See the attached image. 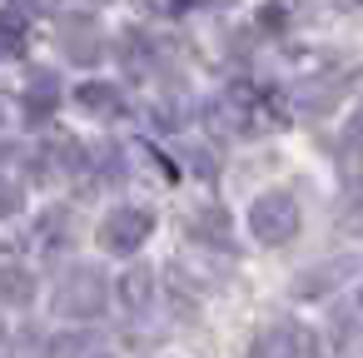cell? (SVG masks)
I'll return each instance as SVG.
<instances>
[{
  "mask_svg": "<svg viewBox=\"0 0 363 358\" xmlns=\"http://www.w3.org/2000/svg\"><path fill=\"white\" fill-rule=\"evenodd\" d=\"M100 40H105V35H100L95 21H70V26L60 30V45H65V55H70L75 65H95V60L105 55Z\"/></svg>",
  "mask_w": 363,
  "mask_h": 358,
  "instance_id": "4",
  "label": "cell"
},
{
  "mask_svg": "<svg viewBox=\"0 0 363 358\" xmlns=\"http://www.w3.org/2000/svg\"><path fill=\"white\" fill-rule=\"evenodd\" d=\"M189 229H194V239H204V244H229V214H224V209H199V214L189 219Z\"/></svg>",
  "mask_w": 363,
  "mask_h": 358,
  "instance_id": "8",
  "label": "cell"
},
{
  "mask_svg": "<svg viewBox=\"0 0 363 358\" xmlns=\"http://www.w3.org/2000/svg\"><path fill=\"white\" fill-rule=\"evenodd\" d=\"M80 353H90V338H85V333H75V338H60V343L50 348V358H80Z\"/></svg>",
  "mask_w": 363,
  "mask_h": 358,
  "instance_id": "13",
  "label": "cell"
},
{
  "mask_svg": "<svg viewBox=\"0 0 363 358\" xmlns=\"http://www.w3.org/2000/svg\"><path fill=\"white\" fill-rule=\"evenodd\" d=\"M120 298H125L130 308H145V303L155 298V274H150V269H130V274L120 279Z\"/></svg>",
  "mask_w": 363,
  "mask_h": 358,
  "instance_id": "9",
  "label": "cell"
},
{
  "mask_svg": "<svg viewBox=\"0 0 363 358\" xmlns=\"http://www.w3.org/2000/svg\"><path fill=\"white\" fill-rule=\"evenodd\" d=\"M348 150H358V155H363V115H353V120H348Z\"/></svg>",
  "mask_w": 363,
  "mask_h": 358,
  "instance_id": "16",
  "label": "cell"
},
{
  "mask_svg": "<svg viewBox=\"0 0 363 358\" xmlns=\"http://www.w3.org/2000/svg\"><path fill=\"white\" fill-rule=\"evenodd\" d=\"M55 100H60V85H55V75H50V70H35V75H30V90H26V115L40 125V120H50Z\"/></svg>",
  "mask_w": 363,
  "mask_h": 358,
  "instance_id": "5",
  "label": "cell"
},
{
  "mask_svg": "<svg viewBox=\"0 0 363 358\" xmlns=\"http://www.w3.org/2000/svg\"><path fill=\"white\" fill-rule=\"evenodd\" d=\"M30 293H35V279L21 264H0V298L6 303H30Z\"/></svg>",
  "mask_w": 363,
  "mask_h": 358,
  "instance_id": "7",
  "label": "cell"
},
{
  "mask_svg": "<svg viewBox=\"0 0 363 358\" xmlns=\"http://www.w3.org/2000/svg\"><path fill=\"white\" fill-rule=\"evenodd\" d=\"M333 100H338V85H303L298 90L303 110H333Z\"/></svg>",
  "mask_w": 363,
  "mask_h": 358,
  "instance_id": "11",
  "label": "cell"
},
{
  "mask_svg": "<svg viewBox=\"0 0 363 358\" xmlns=\"http://www.w3.org/2000/svg\"><path fill=\"white\" fill-rule=\"evenodd\" d=\"M105 274L100 269H90V264H80V269H70L65 279H60V293H55V308L60 313H70V318H95L100 308H105Z\"/></svg>",
  "mask_w": 363,
  "mask_h": 358,
  "instance_id": "2",
  "label": "cell"
},
{
  "mask_svg": "<svg viewBox=\"0 0 363 358\" xmlns=\"http://www.w3.org/2000/svg\"><path fill=\"white\" fill-rule=\"evenodd\" d=\"M55 160H60V164H55L60 174H80V169H85V145H80V140H65V145H55Z\"/></svg>",
  "mask_w": 363,
  "mask_h": 358,
  "instance_id": "12",
  "label": "cell"
},
{
  "mask_svg": "<svg viewBox=\"0 0 363 358\" xmlns=\"http://www.w3.org/2000/svg\"><path fill=\"white\" fill-rule=\"evenodd\" d=\"M358 298H363V293H358Z\"/></svg>",
  "mask_w": 363,
  "mask_h": 358,
  "instance_id": "19",
  "label": "cell"
},
{
  "mask_svg": "<svg viewBox=\"0 0 363 358\" xmlns=\"http://www.w3.org/2000/svg\"><path fill=\"white\" fill-rule=\"evenodd\" d=\"M0 333H6V323H0Z\"/></svg>",
  "mask_w": 363,
  "mask_h": 358,
  "instance_id": "18",
  "label": "cell"
},
{
  "mask_svg": "<svg viewBox=\"0 0 363 358\" xmlns=\"http://www.w3.org/2000/svg\"><path fill=\"white\" fill-rule=\"evenodd\" d=\"M21 209V189L11 179H0V214H16Z\"/></svg>",
  "mask_w": 363,
  "mask_h": 358,
  "instance_id": "15",
  "label": "cell"
},
{
  "mask_svg": "<svg viewBox=\"0 0 363 358\" xmlns=\"http://www.w3.org/2000/svg\"><path fill=\"white\" fill-rule=\"evenodd\" d=\"M343 6H363V0H343Z\"/></svg>",
  "mask_w": 363,
  "mask_h": 358,
  "instance_id": "17",
  "label": "cell"
},
{
  "mask_svg": "<svg viewBox=\"0 0 363 358\" xmlns=\"http://www.w3.org/2000/svg\"><path fill=\"white\" fill-rule=\"evenodd\" d=\"M150 229H155V219H150L145 209H110L105 224H100V244H105L110 254H135V249L150 239Z\"/></svg>",
  "mask_w": 363,
  "mask_h": 358,
  "instance_id": "3",
  "label": "cell"
},
{
  "mask_svg": "<svg viewBox=\"0 0 363 358\" xmlns=\"http://www.w3.org/2000/svg\"><path fill=\"white\" fill-rule=\"evenodd\" d=\"M80 105L100 110V115H115V110H120V90H110V85H85V90H80Z\"/></svg>",
  "mask_w": 363,
  "mask_h": 358,
  "instance_id": "10",
  "label": "cell"
},
{
  "mask_svg": "<svg viewBox=\"0 0 363 358\" xmlns=\"http://www.w3.org/2000/svg\"><path fill=\"white\" fill-rule=\"evenodd\" d=\"M16 40H21V21L16 16H0V55H11Z\"/></svg>",
  "mask_w": 363,
  "mask_h": 358,
  "instance_id": "14",
  "label": "cell"
},
{
  "mask_svg": "<svg viewBox=\"0 0 363 358\" xmlns=\"http://www.w3.org/2000/svg\"><path fill=\"white\" fill-rule=\"evenodd\" d=\"M249 229L264 244H289L298 234V204H294V194H284V189L259 194L254 209H249Z\"/></svg>",
  "mask_w": 363,
  "mask_h": 358,
  "instance_id": "1",
  "label": "cell"
},
{
  "mask_svg": "<svg viewBox=\"0 0 363 358\" xmlns=\"http://www.w3.org/2000/svg\"><path fill=\"white\" fill-rule=\"evenodd\" d=\"M254 358H298V328L274 323L254 338Z\"/></svg>",
  "mask_w": 363,
  "mask_h": 358,
  "instance_id": "6",
  "label": "cell"
}]
</instances>
